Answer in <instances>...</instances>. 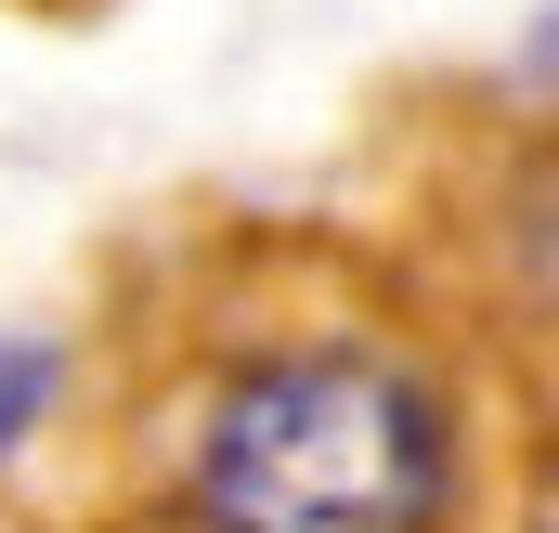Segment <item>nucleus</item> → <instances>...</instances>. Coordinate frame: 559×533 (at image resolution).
<instances>
[{
	"instance_id": "f257e3e1",
	"label": "nucleus",
	"mask_w": 559,
	"mask_h": 533,
	"mask_svg": "<svg viewBox=\"0 0 559 533\" xmlns=\"http://www.w3.org/2000/svg\"><path fill=\"white\" fill-rule=\"evenodd\" d=\"M169 533H455L468 403L378 312L222 325L156 403Z\"/></svg>"
},
{
	"instance_id": "f03ea898",
	"label": "nucleus",
	"mask_w": 559,
	"mask_h": 533,
	"mask_svg": "<svg viewBox=\"0 0 559 533\" xmlns=\"http://www.w3.org/2000/svg\"><path fill=\"white\" fill-rule=\"evenodd\" d=\"M495 261H508V286L559 325V131L521 143L508 182H495Z\"/></svg>"
},
{
	"instance_id": "7ed1b4c3",
	"label": "nucleus",
	"mask_w": 559,
	"mask_h": 533,
	"mask_svg": "<svg viewBox=\"0 0 559 533\" xmlns=\"http://www.w3.org/2000/svg\"><path fill=\"white\" fill-rule=\"evenodd\" d=\"M52 391H66V352L52 339H0V455L52 416Z\"/></svg>"
}]
</instances>
